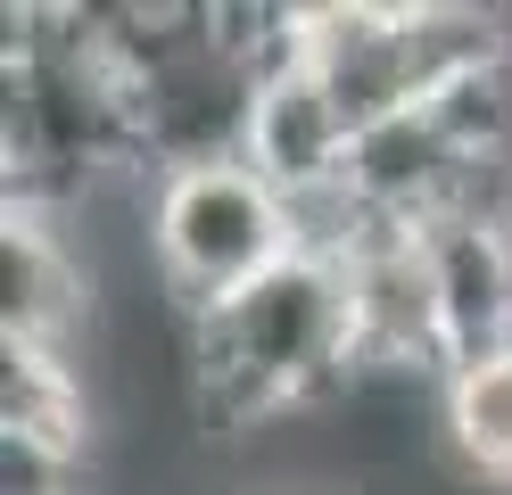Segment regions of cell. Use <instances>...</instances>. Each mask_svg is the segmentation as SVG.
Returning <instances> with one entry per match:
<instances>
[{"label": "cell", "instance_id": "obj_8", "mask_svg": "<svg viewBox=\"0 0 512 495\" xmlns=\"http://www.w3.org/2000/svg\"><path fill=\"white\" fill-rule=\"evenodd\" d=\"M83 322V264L50 207L9 198L0 215V339L9 347H67Z\"/></svg>", "mask_w": 512, "mask_h": 495}, {"label": "cell", "instance_id": "obj_4", "mask_svg": "<svg viewBox=\"0 0 512 495\" xmlns=\"http://www.w3.org/2000/svg\"><path fill=\"white\" fill-rule=\"evenodd\" d=\"M149 256L157 281L190 314H207L248 281H265L281 256H298V215L248 157L174 165L149 182Z\"/></svg>", "mask_w": 512, "mask_h": 495}, {"label": "cell", "instance_id": "obj_7", "mask_svg": "<svg viewBox=\"0 0 512 495\" xmlns=\"http://www.w3.org/2000/svg\"><path fill=\"white\" fill-rule=\"evenodd\" d=\"M347 149H356V132H347V116L331 108V91L306 75V58L290 50L273 66L265 83H256V108H248V165L265 174L290 207H306V198H331L347 190Z\"/></svg>", "mask_w": 512, "mask_h": 495}, {"label": "cell", "instance_id": "obj_10", "mask_svg": "<svg viewBox=\"0 0 512 495\" xmlns=\"http://www.w3.org/2000/svg\"><path fill=\"white\" fill-rule=\"evenodd\" d=\"M438 429H446V454L463 462V479L512 495V347L438 380Z\"/></svg>", "mask_w": 512, "mask_h": 495}, {"label": "cell", "instance_id": "obj_9", "mask_svg": "<svg viewBox=\"0 0 512 495\" xmlns=\"http://www.w3.org/2000/svg\"><path fill=\"white\" fill-rule=\"evenodd\" d=\"M0 438H34L58 454L91 446V413H83V372L67 347H9L0 339Z\"/></svg>", "mask_w": 512, "mask_h": 495}, {"label": "cell", "instance_id": "obj_3", "mask_svg": "<svg viewBox=\"0 0 512 495\" xmlns=\"http://www.w3.org/2000/svg\"><path fill=\"white\" fill-rule=\"evenodd\" d=\"M298 58L331 91L347 132L405 116L463 75L504 66V17L455 0H323L298 17Z\"/></svg>", "mask_w": 512, "mask_h": 495}, {"label": "cell", "instance_id": "obj_6", "mask_svg": "<svg viewBox=\"0 0 512 495\" xmlns=\"http://www.w3.org/2000/svg\"><path fill=\"white\" fill-rule=\"evenodd\" d=\"M430 256L438 322H446V372L488 363L512 347V215L504 207H455L413 231Z\"/></svg>", "mask_w": 512, "mask_h": 495}, {"label": "cell", "instance_id": "obj_5", "mask_svg": "<svg viewBox=\"0 0 512 495\" xmlns=\"http://www.w3.org/2000/svg\"><path fill=\"white\" fill-rule=\"evenodd\" d=\"M339 264H347V306H356V372L446 380V322H438L422 240L389 231V223H364V240Z\"/></svg>", "mask_w": 512, "mask_h": 495}, {"label": "cell", "instance_id": "obj_1", "mask_svg": "<svg viewBox=\"0 0 512 495\" xmlns=\"http://www.w3.org/2000/svg\"><path fill=\"white\" fill-rule=\"evenodd\" d=\"M190 372H199L207 421L223 429H256L273 413H298L314 396L347 388V372H356L347 264L298 248L240 297L190 314Z\"/></svg>", "mask_w": 512, "mask_h": 495}, {"label": "cell", "instance_id": "obj_2", "mask_svg": "<svg viewBox=\"0 0 512 495\" xmlns=\"http://www.w3.org/2000/svg\"><path fill=\"white\" fill-rule=\"evenodd\" d=\"M9 25V198L58 215L100 165H141L133 91L91 9H17Z\"/></svg>", "mask_w": 512, "mask_h": 495}]
</instances>
